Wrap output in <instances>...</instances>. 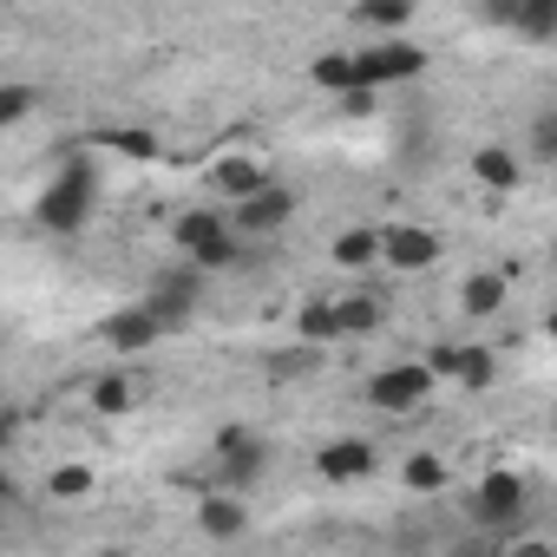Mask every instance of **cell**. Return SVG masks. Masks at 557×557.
I'll list each match as a JSON object with an SVG mask.
<instances>
[{
  "mask_svg": "<svg viewBox=\"0 0 557 557\" xmlns=\"http://www.w3.org/2000/svg\"><path fill=\"white\" fill-rule=\"evenodd\" d=\"M92 190H99L92 164H86V158H66L60 177L40 190V223H47V230H79L86 210H92Z\"/></svg>",
  "mask_w": 557,
  "mask_h": 557,
  "instance_id": "obj_1",
  "label": "cell"
},
{
  "mask_svg": "<svg viewBox=\"0 0 557 557\" xmlns=\"http://www.w3.org/2000/svg\"><path fill=\"white\" fill-rule=\"evenodd\" d=\"M171 236H177V249H184L197 269H230V262H236V236H230L223 210H184V216L171 223Z\"/></svg>",
  "mask_w": 557,
  "mask_h": 557,
  "instance_id": "obj_2",
  "label": "cell"
},
{
  "mask_svg": "<svg viewBox=\"0 0 557 557\" xmlns=\"http://www.w3.org/2000/svg\"><path fill=\"white\" fill-rule=\"evenodd\" d=\"M426 387H433V368H426V361H394V368H381V374L368 381V400H374L381 413H407V407L426 400Z\"/></svg>",
  "mask_w": 557,
  "mask_h": 557,
  "instance_id": "obj_3",
  "label": "cell"
},
{
  "mask_svg": "<svg viewBox=\"0 0 557 557\" xmlns=\"http://www.w3.org/2000/svg\"><path fill=\"white\" fill-rule=\"evenodd\" d=\"M472 518H479V524H518V518H524V472L492 466V472L479 479V492H472Z\"/></svg>",
  "mask_w": 557,
  "mask_h": 557,
  "instance_id": "obj_4",
  "label": "cell"
},
{
  "mask_svg": "<svg viewBox=\"0 0 557 557\" xmlns=\"http://www.w3.org/2000/svg\"><path fill=\"white\" fill-rule=\"evenodd\" d=\"M355 73H361L368 92H374V86H400V79H420V73H426V53L407 47V40H387V47L355 53Z\"/></svg>",
  "mask_w": 557,
  "mask_h": 557,
  "instance_id": "obj_5",
  "label": "cell"
},
{
  "mask_svg": "<svg viewBox=\"0 0 557 557\" xmlns=\"http://www.w3.org/2000/svg\"><path fill=\"white\" fill-rule=\"evenodd\" d=\"M262 466H269V446L256 433H243V426H223L216 433V479L223 485H256Z\"/></svg>",
  "mask_w": 557,
  "mask_h": 557,
  "instance_id": "obj_6",
  "label": "cell"
},
{
  "mask_svg": "<svg viewBox=\"0 0 557 557\" xmlns=\"http://www.w3.org/2000/svg\"><path fill=\"white\" fill-rule=\"evenodd\" d=\"M381 262L387 269H433L440 262V236L420 230V223H394V230H381Z\"/></svg>",
  "mask_w": 557,
  "mask_h": 557,
  "instance_id": "obj_7",
  "label": "cell"
},
{
  "mask_svg": "<svg viewBox=\"0 0 557 557\" xmlns=\"http://www.w3.org/2000/svg\"><path fill=\"white\" fill-rule=\"evenodd\" d=\"M158 335H164V322L151 315V302L106 315V348H112V355H145V348H158Z\"/></svg>",
  "mask_w": 557,
  "mask_h": 557,
  "instance_id": "obj_8",
  "label": "cell"
},
{
  "mask_svg": "<svg viewBox=\"0 0 557 557\" xmlns=\"http://www.w3.org/2000/svg\"><path fill=\"white\" fill-rule=\"evenodd\" d=\"M374 466H381L374 440H329V446L315 453V472H322V479H335V485H348V479H368Z\"/></svg>",
  "mask_w": 557,
  "mask_h": 557,
  "instance_id": "obj_9",
  "label": "cell"
},
{
  "mask_svg": "<svg viewBox=\"0 0 557 557\" xmlns=\"http://www.w3.org/2000/svg\"><path fill=\"white\" fill-rule=\"evenodd\" d=\"M190 302H197V269H164L158 283H151V315H158L164 329H184Z\"/></svg>",
  "mask_w": 557,
  "mask_h": 557,
  "instance_id": "obj_10",
  "label": "cell"
},
{
  "mask_svg": "<svg viewBox=\"0 0 557 557\" xmlns=\"http://www.w3.org/2000/svg\"><path fill=\"white\" fill-rule=\"evenodd\" d=\"M210 190H216V197H230V203L243 210L249 197H262V190H269V177H262V158H223V164L210 171Z\"/></svg>",
  "mask_w": 557,
  "mask_h": 557,
  "instance_id": "obj_11",
  "label": "cell"
},
{
  "mask_svg": "<svg viewBox=\"0 0 557 557\" xmlns=\"http://www.w3.org/2000/svg\"><path fill=\"white\" fill-rule=\"evenodd\" d=\"M426 368H433V374H453V381H466V387H492V374H498L492 348H433Z\"/></svg>",
  "mask_w": 557,
  "mask_h": 557,
  "instance_id": "obj_12",
  "label": "cell"
},
{
  "mask_svg": "<svg viewBox=\"0 0 557 557\" xmlns=\"http://www.w3.org/2000/svg\"><path fill=\"white\" fill-rule=\"evenodd\" d=\"M289 216H296V197H289V190H283V184H269V190H262V197H249V203H243V210H236V223H243V230H249V236H269V230H283V223H289Z\"/></svg>",
  "mask_w": 557,
  "mask_h": 557,
  "instance_id": "obj_13",
  "label": "cell"
},
{
  "mask_svg": "<svg viewBox=\"0 0 557 557\" xmlns=\"http://www.w3.org/2000/svg\"><path fill=\"white\" fill-rule=\"evenodd\" d=\"M505 296H511V275H505V269H472L466 289H459V309H466V315H498Z\"/></svg>",
  "mask_w": 557,
  "mask_h": 557,
  "instance_id": "obj_14",
  "label": "cell"
},
{
  "mask_svg": "<svg viewBox=\"0 0 557 557\" xmlns=\"http://www.w3.org/2000/svg\"><path fill=\"white\" fill-rule=\"evenodd\" d=\"M472 177H479L485 190H518V184H524V158L505 151V145H485V151H472Z\"/></svg>",
  "mask_w": 557,
  "mask_h": 557,
  "instance_id": "obj_15",
  "label": "cell"
},
{
  "mask_svg": "<svg viewBox=\"0 0 557 557\" xmlns=\"http://www.w3.org/2000/svg\"><path fill=\"white\" fill-rule=\"evenodd\" d=\"M315 86H322V92H342V99H348V92H361L355 53H322V60H315Z\"/></svg>",
  "mask_w": 557,
  "mask_h": 557,
  "instance_id": "obj_16",
  "label": "cell"
},
{
  "mask_svg": "<svg viewBox=\"0 0 557 557\" xmlns=\"http://www.w3.org/2000/svg\"><path fill=\"white\" fill-rule=\"evenodd\" d=\"M335 262H342V269L381 262V230H342V236H335Z\"/></svg>",
  "mask_w": 557,
  "mask_h": 557,
  "instance_id": "obj_17",
  "label": "cell"
},
{
  "mask_svg": "<svg viewBox=\"0 0 557 557\" xmlns=\"http://www.w3.org/2000/svg\"><path fill=\"white\" fill-rule=\"evenodd\" d=\"M197 524H203L210 537H236V531H243L249 518H243V505H236V498H223V492H210V498H203V511H197Z\"/></svg>",
  "mask_w": 557,
  "mask_h": 557,
  "instance_id": "obj_18",
  "label": "cell"
},
{
  "mask_svg": "<svg viewBox=\"0 0 557 557\" xmlns=\"http://www.w3.org/2000/svg\"><path fill=\"white\" fill-rule=\"evenodd\" d=\"M99 145L119 151V158H132V164H151V158H158V138H151V132H132V125H125V132H99Z\"/></svg>",
  "mask_w": 557,
  "mask_h": 557,
  "instance_id": "obj_19",
  "label": "cell"
},
{
  "mask_svg": "<svg viewBox=\"0 0 557 557\" xmlns=\"http://www.w3.org/2000/svg\"><path fill=\"white\" fill-rule=\"evenodd\" d=\"M296 329H302V342H335V335H342V309H335V302H309V309L296 315Z\"/></svg>",
  "mask_w": 557,
  "mask_h": 557,
  "instance_id": "obj_20",
  "label": "cell"
},
{
  "mask_svg": "<svg viewBox=\"0 0 557 557\" xmlns=\"http://www.w3.org/2000/svg\"><path fill=\"white\" fill-rule=\"evenodd\" d=\"M511 27H518L524 40H550V34H557V0H531V8H518Z\"/></svg>",
  "mask_w": 557,
  "mask_h": 557,
  "instance_id": "obj_21",
  "label": "cell"
},
{
  "mask_svg": "<svg viewBox=\"0 0 557 557\" xmlns=\"http://www.w3.org/2000/svg\"><path fill=\"white\" fill-rule=\"evenodd\" d=\"M342 309V335H374L381 329V302L374 296H348V302H335Z\"/></svg>",
  "mask_w": 557,
  "mask_h": 557,
  "instance_id": "obj_22",
  "label": "cell"
},
{
  "mask_svg": "<svg viewBox=\"0 0 557 557\" xmlns=\"http://www.w3.org/2000/svg\"><path fill=\"white\" fill-rule=\"evenodd\" d=\"M400 479H407L413 492H440V485H446V459H440V453H413V459L400 466Z\"/></svg>",
  "mask_w": 557,
  "mask_h": 557,
  "instance_id": "obj_23",
  "label": "cell"
},
{
  "mask_svg": "<svg viewBox=\"0 0 557 557\" xmlns=\"http://www.w3.org/2000/svg\"><path fill=\"white\" fill-rule=\"evenodd\" d=\"M361 21H368V27H407V21H413V8H407V0H368Z\"/></svg>",
  "mask_w": 557,
  "mask_h": 557,
  "instance_id": "obj_24",
  "label": "cell"
},
{
  "mask_svg": "<svg viewBox=\"0 0 557 557\" xmlns=\"http://www.w3.org/2000/svg\"><path fill=\"white\" fill-rule=\"evenodd\" d=\"M92 407H99V413H125V407H132V387H125V374H106V381L92 387Z\"/></svg>",
  "mask_w": 557,
  "mask_h": 557,
  "instance_id": "obj_25",
  "label": "cell"
},
{
  "mask_svg": "<svg viewBox=\"0 0 557 557\" xmlns=\"http://www.w3.org/2000/svg\"><path fill=\"white\" fill-rule=\"evenodd\" d=\"M34 112V86H0V125H21Z\"/></svg>",
  "mask_w": 557,
  "mask_h": 557,
  "instance_id": "obj_26",
  "label": "cell"
},
{
  "mask_svg": "<svg viewBox=\"0 0 557 557\" xmlns=\"http://www.w3.org/2000/svg\"><path fill=\"white\" fill-rule=\"evenodd\" d=\"M92 492V472L86 466H60L53 472V498H86Z\"/></svg>",
  "mask_w": 557,
  "mask_h": 557,
  "instance_id": "obj_27",
  "label": "cell"
},
{
  "mask_svg": "<svg viewBox=\"0 0 557 557\" xmlns=\"http://www.w3.org/2000/svg\"><path fill=\"white\" fill-rule=\"evenodd\" d=\"M531 151H537V158H557V112H544V119H537V132H531Z\"/></svg>",
  "mask_w": 557,
  "mask_h": 557,
  "instance_id": "obj_28",
  "label": "cell"
},
{
  "mask_svg": "<svg viewBox=\"0 0 557 557\" xmlns=\"http://www.w3.org/2000/svg\"><path fill=\"white\" fill-rule=\"evenodd\" d=\"M505 557H557V544H544V537H518V544H505Z\"/></svg>",
  "mask_w": 557,
  "mask_h": 557,
  "instance_id": "obj_29",
  "label": "cell"
},
{
  "mask_svg": "<svg viewBox=\"0 0 557 557\" xmlns=\"http://www.w3.org/2000/svg\"><path fill=\"white\" fill-rule=\"evenodd\" d=\"M453 557H492V550H472V544H466V550H453ZM498 557H505V550H498Z\"/></svg>",
  "mask_w": 557,
  "mask_h": 557,
  "instance_id": "obj_30",
  "label": "cell"
},
{
  "mask_svg": "<svg viewBox=\"0 0 557 557\" xmlns=\"http://www.w3.org/2000/svg\"><path fill=\"white\" fill-rule=\"evenodd\" d=\"M550 342H557V309H550Z\"/></svg>",
  "mask_w": 557,
  "mask_h": 557,
  "instance_id": "obj_31",
  "label": "cell"
},
{
  "mask_svg": "<svg viewBox=\"0 0 557 557\" xmlns=\"http://www.w3.org/2000/svg\"><path fill=\"white\" fill-rule=\"evenodd\" d=\"M550 544H557V518H550Z\"/></svg>",
  "mask_w": 557,
  "mask_h": 557,
  "instance_id": "obj_32",
  "label": "cell"
}]
</instances>
